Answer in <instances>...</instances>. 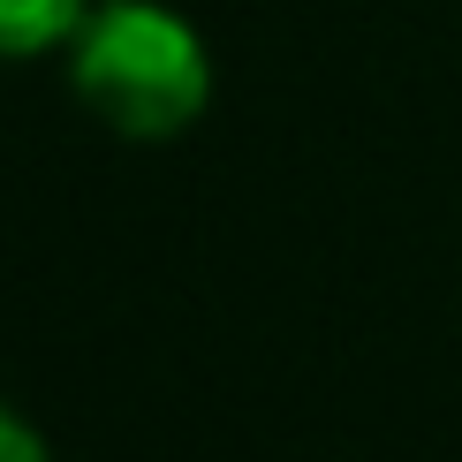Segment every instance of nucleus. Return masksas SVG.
<instances>
[{
    "mask_svg": "<svg viewBox=\"0 0 462 462\" xmlns=\"http://www.w3.org/2000/svg\"><path fill=\"white\" fill-rule=\"evenodd\" d=\"M69 84L114 137H182L213 99V61L198 31L160 0H106L69 38Z\"/></svg>",
    "mask_w": 462,
    "mask_h": 462,
    "instance_id": "obj_1",
    "label": "nucleus"
},
{
    "mask_svg": "<svg viewBox=\"0 0 462 462\" xmlns=\"http://www.w3.org/2000/svg\"><path fill=\"white\" fill-rule=\"evenodd\" d=\"M84 0H0V61H31L84 31Z\"/></svg>",
    "mask_w": 462,
    "mask_h": 462,
    "instance_id": "obj_2",
    "label": "nucleus"
},
{
    "mask_svg": "<svg viewBox=\"0 0 462 462\" xmlns=\"http://www.w3.org/2000/svg\"><path fill=\"white\" fill-rule=\"evenodd\" d=\"M0 462H53V455H46V439H38L23 417H15L8 402H0Z\"/></svg>",
    "mask_w": 462,
    "mask_h": 462,
    "instance_id": "obj_3",
    "label": "nucleus"
}]
</instances>
